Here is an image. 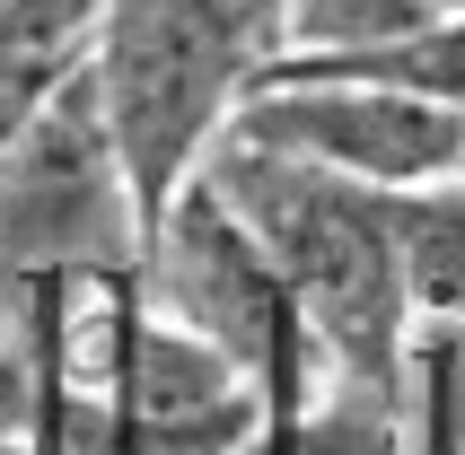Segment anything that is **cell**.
Here are the masks:
<instances>
[{
  "label": "cell",
  "mask_w": 465,
  "mask_h": 455,
  "mask_svg": "<svg viewBox=\"0 0 465 455\" xmlns=\"http://www.w3.org/2000/svg\"><path fill=\"white\" fill-rule=\"evenodd\" d=\"M211 193L246 219L282 289L299 298L308 333L325 342L342 385L361 394H404V351H413V298H404V254H395V193H369L351 176L299 167L263 150H220L203 158Z\"/></svg>",
  "instance_id": "1"
},
{
  "label": "cell",
  "mask_w": 465,
  "mask_h": 455,
  "mask_svg": "<svg viewBox=\"0 0 465 455\" xmlns=\"http://www.w3.org/2000/svg\"><path fill=\"white\" fill-rule=\"evenodd\" d=\"M263 71H272V18L255 0H97L88 88L141 202V228L176 184L203 176L237 97Z\"/></svg>",
  "instance_id": "2"
},
{
  "label": "cell",
  "mask_w": 465,
  "mask_h": 455,
  "mask_svg": "<svg viewBox=\"0 0 465 455\" xmlns=\"http://www.w3.org/2000/svg\"><path fill=\"white\" fill-rule=\"evenodd\" d=\"M141 306L167 315V324H184L193 342H211L229 368H246V385L263 394V421L299 411L325 385H342L325 342L299 315V298L282 289L272 254L211 193V176L176 184L158 202V219L141 228Z\"/></svg>",
  "instance_id": "3"
},
{
  "label": "cell",
  "mask_w": 465,
  "mask_h": 455,
  "mask_svg": "<svg viewBox=\"0 0 465 455\" xmlns=\"http://www.w3.org/2000/svg\"><path fill=\"white\" fill-rule=\"evenodd\" d=\"M62 263H141V202L105 140L88 71L62 79L0 150V280H35Z\"/></svg>",
  "instance_id": "4"
},
{
  "label": "cell",
  "mask_w": 465,
  "mask_h": 455,
  "mask_svg": "<svg viewBox=\"0 0 465 455\" xmlns=\"http://www.w3.org/2000/svg\"><path fill=\"white\" fill-rule=\"evenodd\" d=\"M220 140L263 150V158H299V167H325V176H351L369 193H413V184L457 176L465 114L413 97V88H378V79H282V71H263L237 97Z\"/></svg>",
  "instance_id": "5"
},
{
  "label": "cell",
  "mask_w": 465,
  "mask_h": 455,
  "mask_svg": "<svg viewBox=\"0 0 465 455\" xmlns=\"http://www.w3.org/2000/svg\"><path fill=\"white\" fill-rule=\"evenodd\" d=\"M255 430H263V394L246 385V368H229L211 342L141 306L114 455H246Z\"/></svg>",
  "instance_id": "6"
},
{
  "label": "cell",
  "mask_w": 465,
  "mask_h": 455,
  "mask_svg": "<svg viewBox=\"0 0 465 455\" xmlns=\"http://www.w3.org/2000/svg\"><path fill=\"white\" fill-rule=\"evenodd\" d=\"M97 0H0V150L35 123L62 79L88 71Z\"/></svg>",
  "instance_id": "7"
},
{
  "label": "cell",
  "mask_w": 465,
  "mask_h": 455,
  "mask_svg": "<svg viewBox=\"0 0 465 455\" xmlns=\"http://www.w3.org/2000/svg\"><path fill=\"white\" fill-rule=\"evenodd\" d=\"M395 254H404L413 324L465 333V184L457 176L395 193Z\"/></svg>",
  "instance_id": "8"
},
{
  "label": "cell",
  "mask_w": 465,
  "mask_h": 455,
  "mask_svg": "<svg viewBox=\"0 0 465 455\" xmlns=\"http://www.w3.org/2000/svg\"><path fill=\"white\" fill-rule=\"evenodd\" d=\"M246 455H404V394H361V385H325L299 411H272Z\"/></svg>",
  "instance_id": "9"
},
{
  "label": "cell",
  "mask_w": 465,
  "mask_h": 455,
  "mask_svg": "<svg viewBox=\"0 0 465 455\" xmlns=\"http://www.w3.org/2000/svg\"><path fill=\"white\" fill-rule=\"evenodd\" d=\"M421 26H440L430 0H282L272 18V62H361Z\"/></svg>",
  "instance_id": "10"
},
{
  "label": "cell",
  "mask_w": 465,
  "mask_h": 455,
  "mask_svg": "<svg viewBox=\"0 0 465 455\" xmlns=\"http://www.w3.org/2000/svg\"><path fill=\"white\" fill-rule=\"evenodd\" d=\"M404 455H465V333L413 324L404 351Z\"/></svg>",
  "instance_id": "11"
},
{
  "label": "cell",
  "mask_w": 465,
  "mask_h": 455,
  "mask_svg": "<svg viewBox=\"0 0 465 455\" xmlns=\"http://www.w3.org/2000/svg\"><path fill=\"white\" fill-rule=\"evenodd\" d=\"M0 455H35V377L0 342Z\"/></svg>",
  "instance_id": "12"
},
{
  "label": "cell",
  "mask_w": 465,
  "mask_h": 455,
  "mask_svg": "<svg viewBox=\"0 0 465 455\" xmlns=\"http://www.w3.org/2000/svg\"><path fill=\"white\" fill-rule=\"evenodd\" d=\"M430 9H440V18H465V0H430Z\"/></svg>",
  "instance_id": "13"
},
{
  "label": "cell",
  "mask_w": 465,
  "mask_h": 455,
  "mask_svg": "<svg viewBox=\"0 0 465 455\" xmlns=\"http://www.w3.org/2000/svg\"><path fill=\"white\" fill-rule=\"evenodd\" d=\"M255 9H263V18H282V0H255Z\"/></svg>",
  "instance_id": "14"
},
{
  "label": "cell",
  "mask_w": 465,
  "mask_h": 455,
  "mask_svg": "<svg viewBox=\"0 0 465 455\" xmlns=\"http://www.w3.org/2000/svg\"><path fill=\"white\" fill-rule=\"evenodd\" d=\"M457 184H465V150H457Z\"/></svg>",
  "instance_id": "15"
}]
</instances>
